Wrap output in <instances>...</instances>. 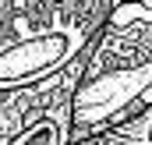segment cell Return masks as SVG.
Instances as JSON below:
<instances>
[{
	"label": "cell",
	"mask_w": 152,
	"mask_h": 145,
	"mask_svg": "<svg viewBox=\"0 0 152 145\" xmlns=\"http://www.w3.org/2000/svg\"><path fill=\"white\" fill-rule=\"evenodd\" d=\"M113 0H0V92L42 85L88 57Z\"/></svg>",
	"instance_id": "6da1fadb"
},
{
	"label": "cell",
	"mask_w": 152,
	"mask_h": 145,
	"mask_svg": "<svg viewBox=\"0 0 152 145\" xmlns=\"http://www.w3.org/2000/svg\"><path fill=\"white\" fill-rule=\"evenodd\" d=\"M152 106V4H117L75 96V142L99 138Z\"/></svg>",
	"instance_id": "7a4b0ae2"
},
{
	"label": "cell",
	"mask_w": 152,
	"mask_h": 145,
	"mask_svg": "<svg viewBox=\"0 0 152 145\" xmlns=\"http://www.w3.org/2000/svg\"><path fill=\"white\" fill-rule=\"evenodd\" d=\"M85 67L88 57L42 85L0 92V145H75V96Z\"/></svg>",
	"instance_id": "3957f363"
},
{
	"label": "cell",
	"mask_w": 152,
	"mask_h": 145,
	"mask_svg": "<svg viewBox=\"0 0 152 145\" xmlns=\"http://www.w3.org/2000/svg\"><path fill=\"white\" fill-rule=\"evenodd\" d=\"M99 138H103V145H152V106L124 124H117L113 131H106Z\"/></svg>",
	"instance_id": "277c9868"
},
{
	"label": "cell",
	"mask_w": 152,
	"mask_h": 145,
	"mask_svg": "<svg viewBox=\"0 0 152 145\" xmlns=\"http://www.w3.org/2000/svg\"><path fill=\"white\" fill-rule=\"evenodd\" d=\"M75 145H103V138H88V142H75Z\"/></svg>",
	"instance_id": "5b68a950"
}]
</instances>
